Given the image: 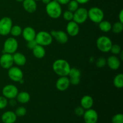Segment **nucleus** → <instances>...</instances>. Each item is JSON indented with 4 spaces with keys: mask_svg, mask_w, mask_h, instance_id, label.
Returning <instances> with one entry per match:
<instances>
[{
    "mask_svg": "<svg viewBox=\"0 0 123 123\" xmlns=\"http://www.w3.org/2000/svg\"><path fill=\"white\" fill-rule=\"evenodd\" d=\"M52 68L54 72L60 76H67L71 68L69 63L66 60L58 59L54 61Z\"/></svg>",
    "mask_w": 123,
    "mask_h": 123,
    "instance_id": "1",
    "label": "nucleus"
},
{
    "mask_svg": "<svg viewBox=\"0 0 123 123\" xmlns=\"http://www.w3.org/2000/svg\"><path fill=\"white\" fill-rule=\"evenodd\" d=\"M46 12L50 18L58 19L62 14V8L61 5L56 0H53L46 5Z\"/></svg>",
    "mask_w": 123,
    "mask_h": 123,
    "instance_id": "2",
    "label": "nucleus"
},
{
    "mask_svg": "<svg viewBox=\"0 0 123 123\" xmlns=\"http://www.w3.org/2000/svg\"><path fill=\"white\" fill-rule=\"evenodd\" d=\"M35 40L37 44L39 45L42 46H46L50 45L52 43L53 37L49 32L42 31L36 33Z\"/></svg>",
    "mask_w": 123,
    "mask_h": 123,
    "instance_id": "3",
    "label": "nucleus"
},
{
    "mask_svg": "<svg viewBox=\"0 0 123 123\" xmlns=\"http://www.w3.org/2000/svg\"><path fill=\"white\" fill-rule=\"evenodd\" d=\"M96 45L100 51L103 53H107L110 51L112 42L108 37L102 36L97 38Z\"/></svg>",
    "mask_w": 123,
    "mask_h": 123,
    "instance_id": "4",
    "label": "nucleus"
},
{
    "mask_svg": "<svg viewBox=\"0 0 123 123\" xmlns=\"http://www.w3.org/2000/svg\"><path fill=\"white\" fill-rule=\"evenodd\" d=\"M104 16V12L99 7H91L88 10V18L94 23H100L103 20Z\"/></svg>",
    "mask_w": 123,
    "mask_h": 123,
    "instance_id": "5",
    "label": "nucleus"
},
{
    "mask_svg": "<svg viewBox=\"0 0 123 123\" xmlns=\"http://www.w3.org/2000/svg\"><path fill=\"white\" fill-rule=\"evenodd\" d=\"M18 48V42L16 38L9 37L4 42L3 46L4 53L13 54L16 52Z\"/></svg>",
    "mask_w": 123,
    "mask_h": 123,
    "instance_id": "6",
    "label": "nucleus"
},
{
    "mask_svg": "<svg viewBox=\"0 0 123 123\" xmlns=\"http://www.w3.org/2000/svg\"><path fill=\"white\" fill-rule=\"evenodd\" d=\"M13 26V22L9 17H4L0 19V35L7 36Z\"/></svg>",
    "mask_w": 123,
    "mask_h": 123,
    "instance_id": "7",
    "label": "nucleus"
},
{
    "mask_svg": "<svg viewBox=\"0 0 123 123\" xmlns=\"http://www.w3.org/2000/svg\"><path fill=\"white\" fill-rule=\"evenodd\" d=\"M88 19V10L84 7L78 8L73 12V20L78 24H82Z\"/></svg>",
    "mask_w": 123,
    "mask_h": 123,
    "instance_id": "8",
    "label": "nucleus"
},
{
    "mask_svg": "<svg viewBox=\"0 0 123 123\" xmlns=\"http://www.w3.org/2000/svg\"><path fill=\"white\" fill-rule=\"evenodd\" d=\"M19 91L18 88L14 85L8 84L4 86L2 90V94L4 97L7 99H12L15 98L18 95Z\"/></svg>",
    "mask_w": 123,
    "mask_h": 123,
    "instance_id": "9",
    "label": "nucleus"
},
{
    "mask_svg": "<svg viewBox=\"0 0 123 123\" xmlns=\"http://www.w3.org/2000/svg\"><path fill=\"white\" fill-rule=\"evenodd\" d=\"M8 76L10 79L14 82H20L23 79L24 73L20 68L12 66L8 68Z\"/></svg>",
    "mask_w": 123,
    "mask_h": 123,
    "instance_id": "10",
    "label": "nucleus"
},
{
    "mask_svg": "<svg viewBox=\"0 0 123 123\" xmlns=\"http://www.w3.org/2000/svg\"><path fill=\"white\" fill-rule=\"evenodd\" d=\"M13 62L12 54L4 53L0 57V66L4 69H8L13 66Z\"/></svg>",
    "mask_w": 123,
    "mask_h": 123,
    "instance_id": "11",
    "label": "nucleus"
},
{
    "mask_svg": "<svg viewBox=\"0 0 123 123\" xmlns=\"http://www.w3.org/2000/svg\"><path fill=\"white\" fill-rule=\"evenodd\" d=\"M83 117L85 123H97L98 121V114L91 108L85 111Z\"/></svg>",
    "mask_w": 123,
    "mask_h": 123,
    "instance_id": "12",
    "label": "nucleus"
},
{
    "mask_svg": "<svg viewBox=\"0 0 123 123\" xmlns=\"http://www.w3.org/2000/svg\"><path fill=\"white\" fill-rule=\"evenodd\" d=\"M50 34L59 43L65 44L68 42V36L64 31L53 30L50 32Z\"/></svg>",
    "mask_w": 123,
    "mask_h": 123,
    "instance_id": "13",
    "label": "nucleus"
},
{
    "mask_svg": "<svg viewBox=\"0 0 123 123\" xmlns=\"http://www.w3.org/2000/svg\"><path fill=\"white\" fill-rule=\"evenodd\" d=\"M70 80L67 76H60L56 82V88L60 91H64L69 87Z\"/></svg>",
    "mask_w": 123,
    "mask_h": 123,
    "instance_id": "14",
    "label": "nucleus"
},
{
    "mask_svg": "<svg viewBox=\"0 0 123 123\" xmlns=\"http://www.w3.org/2000/svg\"><path fill=\"white\" fill-rule=\"evenodd\" d=\"M66 31L69 36H72V37L76 36L79 34V31H80L79 24L76 23L73 20L69 21V22L67 25Z\"/></svg>",
    "mask_w": 123,
    "mask_h": 123,
    "instance_id": "15",
    "label": "nucleus"
},
{
    "mask_svg": "<svg viewBox=\"0 0 123 123\" xmlns=\"http://www.w3.org/2000/svg\"><path fill=\"white\" fill-rule=\"evenodd\" d=\"M22 36L24 39L28 41L32 40L35 39L36 36V32L33 28L31 26H26L22 30Z\"/></svg>",
    "mask_w": 123,
    "mask_h": 123,
    "instance_id": "16",
    "label": "nucleus"
},
{
    "mask_svg": "<svg viewBox=\"0 0 123 123\" xmlns=\"http://www.w3.org/2000/svg\"><path fill=\"white\" fill-rule=\"evenodd\" d=\"M106 64L111 69L115 70L120 68L121 62L119 58L115 55H112L109 56L106 60Z\"/></svg>",
    "mask_w": 123,
    "mask_h": 123,
    "instance_id": "17",
    "label": "nucleus"
},
{
    "mask_svg": "<svg viewBox=\"0 0 123 123\" xmlns=\"http://www.w3.org/2000/svg\"><path fill=\"white\" fill-rule=\"evenodd\" d=\"M22 5L25 10L29 13H34L37 10V3L34 0H24Z\"/></svg>",
    "mask_w": 123,
    "mask_h": 123,
    "instance_id": "18",
    "label": "nucleus"
},
{
    "mask_svg": "<svg viewBox=\"0 0 123 123\" xmlns=\"http://www.w3.org/2000/svg\"><path fill=\"white\" fill-rule=\"evenodd\" d=\"M17 116L13 111L5 112L1 116V120L4 123H14L16 121Z\"/></svg>",
    "mask_w": 123,
    "mask_h": 123,
    "instance_id": "19",
    "label": "nucleus"
},
{
    "mask_svg": "<svg viewBox=\"0 0 123 123\" xmlns=\"http://www.w3.org/2000/svg\"><path fill=\"white\" fill-rule=\"evenodd\" d=\"M94 104L93 98L91 96L86 95L84 96L80 100V105L84 109H89L92 108Z\"/></svg>",
    "mask_w": 123,
    "mask_h": 123,
    "instance_id": "20",
    "label": "nucleus"
},
{
    "mask_svg": "<svg viewBox=\"0 0 123 123\" xmlns=\"http://www.w3.org/2000/svg\"><path fill=\"white\" fill-rule=\"evenodd\" d=\"M13 62L17 66H23L26 64V56L24 54L19 52H15L13 55Z\"/></svg>",
    "mask_w": 123,
    "mask_h": 123,
    "instance_id": "21",
    "label": "nucleus"
},
{
    "mask_svg": "<svg viewBox=\"0 0 123 123\" xmlns=\"http://www.w3.org/2000/svg\"><path fill=\"white\" fill-rule=\"evenodd\" d=\"M32 54L34 56L38 59L43 58L46 54V50L44 47L42 46L37 44L33 49H32Z\"/></svg>",
    "mask_w": 123,
    "mask_h": 123,
    "instance_id": "22",
    "label": "nucleus"
},
{
    "mask_svg": "<svg viewBox=\"0 0 123 123\" xmlns=\"http://www.w3.org/2000/svg\"><path fill=\"white\" fill-rule=\"evenodd\" d=\"M16 100L18 102L20 103H26L30 100V95L28 92L26 91H22L18 92L16 96Z\"/></svg>",
    "mask_w": 123,
    "mask_h": 123,
    "instance_id": "23",
    "label": "nucleus"
},
{
    "mask_svg": "<svg viewBox=\"0 0 123 123\" xmlns=\"http://www.w3.org/2000/svg\"><path fill=\"white\" fill-rule=\"evenodd\" d=\"M99 24V28L102 31L104 32H109L111 30L112 24L108 20H102Z\"/></svg>",
    "mask_w": 123,
    "mask_h": 123,
    "instance_id": "24",
    "label": "nucleus"
},
{
    "mask_svg": "<svg viewBox=\"0 0 123 123\" xmlns=\"http://www.w3.org/2000/svg\"><path fill=\"white\" fill-rule=\"evenodd\" d=\"M113 83L114 86L117 88H121L123 87V74L122 73H120L115 76Z\"/></svg>",
    "mask_w": 123,
    "mask_h": 123,
    "instance_id": "25",
    "label": "nucleus"
},
{
    "mask_svg": "<svg viewBox=\"0 0 123 123\" xmlns=\"http://www.w3.org/2000/svg\"><path fill=\"white\" fill-rule=\"evenodd\" d=\"M112 31L115 34H120L122 32L123 30V24L120 22H117L113 25H112Z\"/></svg>",
    "mask_w": 123,
    "mask_h": 123,
    "instance_id": "26",
    "label": "nucleus"
},
{
    "mask_svg": "<svg viewBox=\"0 0 123 123\" xmlns=\"http://www.w3.org/2000/svg\"><path fill=\"white\" fill-rule=\"evenodd\" d=\"M22 29L19 25H14L12 27L10 33L14 37H18L20 34H22Z\"/></svg>",
    "mask_w": 123,
    "mask_h": 123,
    "instance_id": "27",
    "label": "nucleus"
},
{
    "mask_svg": "<svg viewBox=\"0 0 123 123\" xmlns=\"http://www.w3.org/2000/svg\"><path fill=\"white\" fill-rule=\"evenodd\" d=\"M68 10L72 12H74L78 8H79V4L76 0H70L68 4Z\"/></svg>",
    "mask_w": 123,
    "mask_h": 123,
    "instance_id": "28",
    "label": "nucleus"
},
{
    "mask_svg": "<svg viewBox=\"0 0 123 123\" xmlns=\"http://www.w3.org/2000/svg\"><path fill=\"white\" fill-rule=\"evenodd\" d=\"M81 72L80 70L77 68H71L68 75L70 78H80Z\"/></svg>",
    "mask_w": 123,
    "mask_h": 123,
    "instance_id": "29",
    "label": "nucleus"
},
{
    "mask_svg": "<svg viewBox=\"0 0 123 123\" xmlns=\"http://www.w3.org/2000/svg\"><path fill=\"white\" fill-rule=\"evenodd\" d=\"M26 112H27V111H26V108L23 106H20L17 108L14 113H15L17 117H21L25 116L26 115Z\"/></svg>",
    "mask_w": 123,
    "mask_h": 123,
    "instance_id": "30",
    "label": "nucleus"
},
{
    "mask_svg": "<svg viewBox=\"0 0 123 123\" xmlns=\"http://www.w3.org/2000/svg\"><path fill=\"white\" fill-rule=\"evenodd\" d=\"M112 123H123V115L122 114H117L112 118Z\"/></svg>",
    "mask_w": 123,
    "mask_h": 123,
    "instance_id": "31",
    "label": "nucleus"
},
{
    "mask_svg": "<svg viewBox=\"0 0 123 123\" xmlns=\"http://www.w3.org/2000/svg\"><path fill=\"white\" fill-rule=\"evenodd\" d=\"M62 16H63V18L66 20H67V21H71V20H73V13L69 10L65 11L63 13Z\"/></svg>",
    "mask_w": 123,
    "mask_h": 123,
    "instance_id": "32",
    "label": "nucleus"
},
{
    "mask_svg": "<svg viewBox=\"0 0 123 123\" xmlns=\"http://www.w3.org/2000/svg\"><path fill=\"white\" fill-rule=\"evenodd\" d=\"M110 51L111 52L112 54H114V55H118L121 52V47L118 44H112Z\"/></svg>",
    "mask_w": 123,
    "mask_h": 123,
    "instance_id": "33",
    "label": "nucleus"
},
{
    "mask_svg": "<svg viewBox=\"0 0 123 123\" xmlns=\"http://www.w3.org/2000/svg\"><path fill=\"white\" fill-rule=\"evenodd\" d=\"M106 64V60L104 58H99L96 61V66L98 68H102Z\"/></svg>",
    "mask_w": 123,
    "mask_h": 123,
    "instance_id": "34",
    "label": "nucleus"
},
{
    "mask_svg": "<svg viewBox=\"0 0 123 123\" xmlns=\"http://www.w3.org/2000/svg\"><path fill=\"white\" fill-rule=\"evenodd\" d=\"M8 105V100L7 98L5 97L0 96V109H3Z\"/></svg>",
    "mask_w": 123,
    "mask_h": 123,
    "instance_id": "35",
    "label": "nucleus"
},
{
    "mask_svg": "<svg viewBox=\"0 0 123 123\" xmlns=\"http://www.w3.org/2000/svg\"><path fill=\"white\" fill-rule=\"evenodd\" d=\"M84 112H85V109L82 106H78L74 109V113L76 115L79 117L83 116Z\"/></svg>",
    "mask_w": 123,
    "mask_h": 123,
    "instance_id": "36",
    "label": "nucleus"
},
{
    "mask_svg": "<svg viewBox=\"0 0 123 123\" xmlns=\"http://www.w3.org/2000/svg\"><path fill=\"white\" fill-rule=\"evenodd\" d=\"M37 43L36 42V40L34 39L32 40H30V41H28L27 43H26V46H27L28 48L30 49H33L37 45Z\"/></svg>",
    "mask_w": 123,
    "mask_h": 123,
    "instance_id": "37",
    "label": "nucleus"
},
{
    "mask_svg": "<svg viewBox=\"0 0 123 123\" xmlns=\"http://www.w3.org/2000/svg\"><path fill=\"white\" fill-rule=\"evenodd\" d=\"M70 84L73 85H77L80 83V78H70L69 79Z\"/></svg>",
    "mask_w": 123,
    "mask_h": 123,
    "instance_id": "38",
    "label": "nucleus"
},
{
    "mask_svg": "<svg viewBox=\"0 0 123 123\" xmlns=\"http://www.w3.org/2000/svg\"><path fill=\"white\" fill-rule=\"evenodd\" d=\"M60 5H66L67 4L70 2V0H56Z\"/></svg>",
    "mask_w": 123,
    "mask_h": 123,
    "instance_id": "39",
    "label": "nucleus"
},
{
    "mask_svg": "<svg viewBox=\"0 0 123 123\" xmlns=\"http://www.w3.org/2000/svg\"><path fill=\"white\" fill-rule=\"evenodd\" d=\"M118 19H119V22L123 23V10H121L120 11V13L118 14Z\"/></svg>",
    "mask_w": 123,
    "mask_h": 123,
    "instance_id": "40",
    "label": "nucleus"
},
{
    "mask_svg": "<svg viewBox=\"0 0 123 123\" xmlns=\"http://www.w3.org/2000/svg\"><path fill=\"white\" fill-rule=\"evenodd\" d=\"M8 103H9V105L10 106H15L16 105V101L14 100V98H12V99H10L9 102H8Z\"/></svg>",
    "mask_w": 123,
    "mask_h": 123,
    "instance_id": "41",
    "label": "nucleus"
},
{
    "mask_svg": "<svg viewBox=\"0 0 123 123\" xmlns=\"http://www.w3.org/2000/svg\"><path fill=\"white\" fill-rule=\"evenodd\" d=\"M77 2H78L80 4H86L87 2H88L90 1V0H76Z\"/></svg>",
    "mask_w": 123,
    "mask_h": 123,
    "instance_id": "42",
    "label": "nucleus"
},
{
    "mask_svg": "<svg viewBox=\"0 0 123 123\" xmlns=\"http://www.w3.org/2000/svg\"><path fill=\"white\" fill-rule=\"evenodd\" d=\"M42 2H43V4L47 5L48 4H49L50 1H51V0H42Z\"/></svg>",
    "mask_w": 123,
    "mask_h": 123,
    "instance_id": "43",
    "label": "nucleus"
},
{
    "mask_svg": "<svg viewBox=\"0 0 123 123\" xmlns=\"http://www.w3.org/2000/svg\"><path fill=\"white\" fill-rule=\"evenodd\" d=\"M15 1H18V2H23V1H24V0H15Z\"/></svg>",
    "mask_w": 123,
    "mask_h": 123,
    "instance_id": "44",
    "label": "nucleus"
},
{
    "mask_svg": "<svg viewBox=\"0 0 123 123\" xmlns=\"http://www.w3.org/2000/svg\"><path fill=\"white\" fill-rule=\"evenodd\" d=\"M34 1H41V0H34Z\"/></svg>",
    "mask_w": 123,
    "mask_h": 123,
    "instance_id": "45",
    "label": "nucleus"
}]
</instances>
